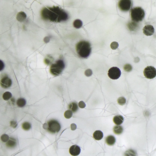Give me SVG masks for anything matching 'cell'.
Instances as JSON below:
<instances>
[{
    "label": "cell",
    "instance_id": "obj_18",
    "mask_svg": "<svg viewBox=\"0 0 156 156\" xmlns=\"http://www.w3.org/2000/svg\"><path fill=\"white\" fill-rule=\"evenodd\" d=\"M26 101L24 98H19L17 101V105L20 107H23L26 105Z\"/></svg>",
    "mask_w": 156,
    "mask_h": 156
},
{
    "label": "cell",
    "instance_id": "obj_21",
    "mask_svg": "<svg viewBox=\"0 0 156 156\" xmlns=\"http://www.w3.org/2000/svg\"><path fill=\"white\" fill-rule=\"evenodd\" d=\"M12 94L9 92H6L3 94V98L5 100H9L11 98Z\"/></svg>",
    "mask_w": 156,
    "mask_h": 156
},
{
    "label": "cell",
    "instance_id": "obj_20",
    "mask_svg": "<svg viewBox=\"0 0 156 156\" xmlns=\"http://www.w3.org/2000/svg\"><path fill=\"white\" fill-rule=\"evenodd\" d=\"M31 128L30 123L28 122H25L22 124V128L25 130H29Z\"/></svg>",
    "mask_w": 156,
    "mask_h": 156
},
{
    "label": "cell",
    "instance_id": "obj_12",
    "mask_svg": "<svg viewBox=\"0 0 156 156\" xmlns=\"http://www.w3.org/2000/svg\"><path fill=\"white\" fill-rule=\"evenodd\" d=\"M113 121L115 125H121L124 121V118L120 115H117L113 118Z\"/></svg>",
    "mask_w": 156,
    "mask_h": 156
},
{
    "label": "cell",
    "instance_id": "obj_1",
    "mask_svg": "<svg viewBox=\"0 0 156 156\" xmlns=\"http://www.w3.org/2000/svg\"><path fill=\"white\" fill-rule=\"evenodd\" d=\"M42 19L51 22L61 23L69 19L68 13L58 6L45 7L41 11Z\"/></svg>",
    "mask_w": 156,
    "mask_h": 156
},
{
    "label": "cell",
    "instance_id": "obj_25",
    "mask_svg": "<svg viewBox=\"0 0 156 156\" xmlns=\"http://www.w3.org/2000/svg\"><path fill=\"white\" fill-rule=\"evenodd\" d=\"M92 71H91V70H90V69H88V70H86L85 72V74L87 76H90L92 75Z\"/></svg>",
    "mask_w": 156,
    "mask_h": 156
},
{
    "label": "cell",
    "instance_id": "obj_7",
    "mask_svg": "<svg viewBox=\"0 0 156 156\" xmlns=\"http://www.w3.org/2000/svg\"><path fill=\"white\" fill-rule=\"evenodd\" d=\"M143 73L145 77L147 79H153L156 76V68L152 66H147L144 69Z\"/></svg>",
    "mask_w": 156,
    "mask_h": 156
},
{
    "label": "cell",
    "instance_id": "obj_19",
    "mask_svg": "<svg viewBox=\"0 0 156 156\" xmlns=\"http://www.w3.org/2000/svg\"><path fill=\"white\" fill-rule=\"evenodd\" d=\"M73 25L75 28H76V29H79L83 26V22L80 20H76L74 22Z\"/></svg>",
    "mask_w": 156,
    "mask_h": 156
},
{
    "label": "cell",
    "instance_id": "obj_2",
    "mask_svg": "<svg viewBox=\"0 0 156 156\" xmlns=\"http://www.w3.org/2000/svg\"><path fill=\"white\" fill-rule=\"evenodd\" d=\"M76 49L80 57L87 58L91 54L92 48L89 42L82 41L76 44Z\"/></svg>",
    "mask_w": 156,
    "mask_h": 156
},
{
    "label": "cell",
    "instance_id": "obj_4",
    "mask_svg": "<svg viewBox=\"0 0 156 156\" xmlns=\"http://www.w3.org/2000/svg\"><path fill=\"white\" fill-rule=\"evenodd\" d=\"M65 67L64 61L59 60L55 62V63L52 64L50 67V73L55 76L60 75Z\"/></svg>",
    "mask_w": 156,
    "mask_h": 156
},
{
    "label": "cell",
    "instance_id": "obj_26",
    "mask_svg": "<svg viewBox=\"0 0 156 156\" xmlns=\"http://www.w3.org/2000/svg\"><path fill=\"white\" fill-rule=\"evenodd\" d=\"M79 106L81 108H84L86 107L85 104L84 103L83 101H80L79 103Z\"/></svg>",
    "mask_w": 156,
    "mask_h": 156
},
{
    "label": "cell",
    "instance_id": "obj_15",
    "mask_svg": "<svg viewBox=\"0 0 156 156\" xmlns=\"http://www.w3.org/2000/svg\"><path fill=\"white\" fill-rule=\"evenodd\" d=\"M103 132L101 130H96L94 132L93 134V137L96 140H99L103 138Z\"/></svg>",
    "mask_w": 156,
    "mask_h": 156
},
{
    "label": "cell",
    "instance_id": "obj_14",
    "mask_svg": "<svg viewBox=\"0 0 156 156\" xmlns=\"http://www.w3.org/2000/svg\"><path fill=\"white\" fill-rule=\"evenodd\" d=\"M16 144H17V141L16 139L13 137L10 138L9 139L6 143L7 147L9 148L14 147L16 146Z\"/></svg>",
    "mask_w": 156,
    "mask_h": 156
},
{
    "label": "cell",
    "instance_id": "obj_22",
    "mask_svg": "<svg viewBox=\"0 0 156 156\" xmlns=\"http://www.w3.org/2000/svg\"><path fill=\"white\" fill-rule=\"evenodd\" d=\"M73 112L71 110H68L65 112L64 116L66 118L70 119L73 116Z\"/></svg>",
    "mask_w": 156,
    "mask_h": 156
},
{
    "label": "cell",
    "instance_id": "obj_6",
    "mask_svg": "<svg viewBox=\"0 0 156 156\" xmlns=\"http://www.w3.org/2000/svg\"><path fill=\"white\" fill-rule=\"evenodd\" d=\"M132 7L131 0H119L118 2V7L123 12H127Z\"/></svg>",
    "mask_w": 156,
    "mask_h": 156
},
{
    "label": "cell",
    "instance_id": "obj_17",
    "mask_svg": "<svg viewBox=\"0 0 156 156\" xmlns=\"http://www.w3.org/2000/svg\"><path fill=\"white\" fill-rule=\"evenodd\" d=\"M69 108L73 113H75L78 110V105H77L76 103H75V102H73V103H71L69 105Z\"/></svg>",
    "mask_w": 156,
    "mask_h": 156
},
{
    "label": "cell",
    "instance_id": "obj_8",
    "mask_svg": "<svg viewBox=\"0 0 156 156\" xmlns=\"http://www.w3.org/2000/svg\"><path fill=\"white\" fill-rule=\"evenodd\" d=\"M121 75V71L117 67H113L108 71V76L109 78L113 80L119 79Z\"/></svg>",
    "mask_w": 156,
    "mask_h": 156
},
{
    "label": "cell",
    "instance_id": "obj_16",
    "mask_svg": "<svg viewBox=\"0 0 156 156\" xmlns=\"http://www.w3.org/2000/svg\"><path fill=\"white\" fill-rule=\"evenodd\" d=\"M113 131L115 134L116 135H120L123 132V127L120 125H116L114 126L113 128Z\"/></svg>",
    "mask_w": 156,
    "mask_h": 156
},
{
    "label": "cell",
    "instance_id": "obj_5",
    "mask_svg": "<svg viewBox=\"0 0 156 156\" xmlns=\"http://www.w3.org/2000/svg\"><path fill=\"white\" fill-rule=\"evenodd\" d=\"M46 125L47 126L45 127L44 129H47L51 133H57L61 130V126L60 123L57 120L55 119H51L48 121Z\"/></svg>",
    "mask_w": 156,
    "mask_h": 156
},
{
    "label": "cell",
    "instance_id": "obj_23",
    "mask_svg": "<svg viewBox=\"0 0 156 156\" xmlns=\"http://www.w3.org/2000/svg\"><path fill=\"white\" fill-rule=\"evenodd\" d=\"M118 103L120 105H124L126 104V99H125V98L120 97L118 99Z\"/></svg>",
    "mask_w": 156,
    "mask_h": 156
},
{
    "label": "cell",
    "instance_id": "obj_10",
    "mask_svg": "<svg viewBox=\"0 0 156 156\" xmlns=\"http://www.w3.org/2000/svg\"><path fill=\"white\" fill-rule=\"evenodd\" d=\"M143 33L147 36H151L154 33V27L151 25H147L143 29Z\"/></svg>",
    "mask_w": 156,
    "mask_h": 156
},
{
    "label": "cell",
    "instance_id": "obj_24",
    "mask_svg": "<svg viewBox=\"0 0 156 156\" xmlns=\"http://www.w3.org/2000/svg\"><path fill=\"white\" fill-rule=\"evenodd\" d=\"M9 139V137L8 135L4 134V135H2L1 136V140L3 142H7Z\"/></svg>",
    "mask_w": 156,
    "mask_h": 156
},
{
    "label": "cell",
    "instance_id": "obj_13",
    "mask_svg": "<svg viewBox=\"0 0 156 156\" xmlns=\"http://www.w3.org/2000/svg\"><path fill=\"white\" fill-rule=\"evenodd\" d=\"M105 141L108 146H113L115 143L116 139L113 136H108L106 138Z\"/></svg>",
    "mask_w": 156,
    "mask_h": 156
},
{
    "label": "cell",
    "instance_id": "obj_3",
    "mask_svg": "<svg viewBox=\"0 0 156 156\" xmlns=\"http://www.w3.org/2000/svg\"><path fill=\"white\" fill-rule=\"evenodd\" d=\"M145 16V11L140 7H136L131 9L130 16L133 21L139 22L144 19Z\"/></svg>",
    "mask_w": 156,
    "mask_h": 156
},
{
    "label": "cell",
    "instance_id": "obj_11",
    "mask_svg": "<svg viewBox=\"0 0 156 156\" xmlns=\"http://www.w3.org/2000/svg\"><path fill=\"white\" fill-rule=\"evenodd\" d=\"M81 152V149L79 146L77 145H73L70 147L69 152L72 156H77Z\"/></svg>",
    "mask_w": 156,
    "mask_h": 156
},
{
    "label": "cell",
    "instance_id": "obj_9",
    "mask_svg": "<svg viewBox=\"0 0 156 156\" xmlns=\"http://www.w3.org/2000/svg\"><path fill=\"white\" fill-rule=\"evenodd\" d=\"M12 84V81L8 76H4L1 80V85L4 88H8L10 87Z\"/></svg>",
    "mask_w": 156,
    "mask_h": 156
}]
</instances>
